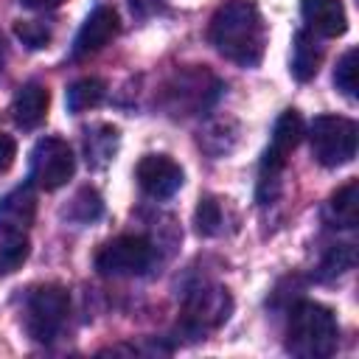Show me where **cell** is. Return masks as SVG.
<instances>
[{"mask_svg": "<svg viewBox=\"0 0 359 359\" xmlns=\"http://www.w3.org/2000/svg\"><path fill=\"white\" fill-rule=\"evenodd\" d=\"M339 328L331 309L303 300L292 309L286 325V351L300 359H325L337 351Z\"/></svg>", "mask_w": 359, "mask_h": 359, "instance_id": "obj_2", "label": "cell"}, {"mask_svg": "<svg viewBox=\"0 0 359 359\" xmlns=\"http://www.w3.org/2000/svg\"><path fill=\"white\" fill-rule=\"evenodd\" d=\"M196 230L202 236H216L222 230V208H219L216 199H210V196L199 199V205H196Z\"/></svg>", "mask_w": 359, "mask_h": 359, "instance_id": "obj_21", "label": "cell"}, {"mask_svg": "<svg viewBox=\"0 0 359 359\" xmlns=\"http://www.w3.org/2000/svg\"><path fill=\"white\" fill-rule=\"evenodd\" d=\"M107 95V84L95 76H87V79H79L67 87V109L70 112H87L93 107H98Z\"/></svg>", "mask_w": 359, "mask_h": 359, "instance_id": "obj_18", "label": "cell"}, {"mask_svg": "<svg viewBox=\"0 0 359 359\" xmlns=\"http://www.w3.org/2000/svg\"><path fill=\"white\" fill-rule=\"evenodd\" d=\"M356 123L342 115H317L309 126L311 154L320 165L337 168L356 157Z\"/></svg>", "mask_w": 359, "mask_h": 359, "instance_id": "obj_4", "label": "cell"}, {"mask_svg": "<svg viewBox=\"0 0 359 359\" xmlns=\"http://www.w3.org/2000/svg\"><path fill=\"white\" fill-rule=\"evenodd\" d=\"M101 213H104V202H101L98 191H93V188H81V191L70 199V205H67V210H65V216H67L70 222H79V224L95 222Z\"/></svg>", "mask_w": 359, "mask_h": 359, "instance_id": "obj_19", "label": "cell"}, {"mask_svg": "<svg viewBox=\"0 0 359 359\" xmlns=\"http://www.w3.org/2000/svg\"><path fill=\"white\" fill-rule=\"evenodd\" d=\"M48 101H50V95L39 81L22 84L17 90V95H14V101H11L14 123L22 126V129H36L48 115Z\"/></svg>", "mask_w": 359, "mask_h": 359, "instance_id": "obj_13", "label": "cell"}, {"mask_svg": "<svg viewBox=\"0 0 359 359\" xmlns=\"http://www.w3.org/2000/svg\"><path fill=\"white\" fill-rule=\"evenodd\" d=\"M356 59L359 53L351 48L339 62H337V70H334V84L342 95L348 98H356Z\"/></svg>", "mask_w": 359, "mask_h": 359, "instance_id": "obj_20", "label": "cell"}, {"mask_svg": "<svg viewBox=\"0 0 359 359\" xmlns=\"http://www.w3.org/2000/svg\"><path fill=\"white\" fill-rule=\"evenodd\" d=\"M303 137V121L294 109L280 112V118L272 126V140L264 151L261 160V171H258V199L266 205L269 199H275L278 194V182H280V171L286 165V157L294 151V146Z\"/></svg>", "mask_w": 359, "mask_h": 359, "instance_id": "obj_3", "label": "cell"}, {"mask_svg": "<svg viewBox=\"0 0 359 359\" xmlns=\"http://www.w3.org/2000/svg\"><path fill=\"white\" fill-rule=\"evenodd\" d=\"M135 177L137 185L154 199H168L182 188V168L165 154H146L137 163Z\"/></svg>", "mask_w": 359, "mask_h": 359, "instance_id": "obj_9", "label": "cell"}, {"mask_svg": "<svg viewBox=\"0 0 359 359\" xmlns=\"http://www.w3.org/2000/svg\"><path fill=\"white\" fill-rule=\"evenodd\" d=\"M20 3L28 8H56L62 0H20Z\"/></svg>", "mask_w": 359, "mask_h": 359, "instance_id": "obj_25", "label": "cell"}, {"mask_svg": "<svg viewBox=\"0 0 359 359\" xmlns=\"http://www.w3.org/2000/svg\"><path fill=\"white\" fill-rule=\"evenodd\" d=\"M67 311H70V297L62 286L56 283H45V286H36L28 300H25V314H22V323H25V331L34 342H53L59 337V331L65 328V320H67Z\"/></svg>", "mask_w": 359, "mask_h": 359, "instance_id": "obj_5", "label": "cell"}, {"mask_svg": "<svg viewBox=\"0 0 359 359\" xmlns=\"http://www.w3.org/2000/svg\"><path fill=\"white\" fill-rule=\"evenodd\" d=\"M14 31H17V36L22 39V45H28V48H34V50H36V48H45V45L50 42V28L42 25V22H36V20L17 22Z\"/></svg>", "mask_w": 359, "mask_h": 359, "instance_id": "obj_22", "label": "cell"}, {"mask_svg": "<svg viewBox=\"0 0 359 359\" xmlns=\"http://www.w3.org/2000/svg\"><path fill=\"white\" fill-rule=\"evenodd\" d=\"M320 62H323V45L317 42L314 31H297L292 45V76L297 81H309L317 76Z\"/></svg>", "mask_w": 359, "mask_h": 359, "instance_id": "obj_14", "label": "cell"}, {"mask_svg": "<svg viewBox=\"0 0 359 359\" xmlns=\"http://www.w3.org/2000/svg\"><path fill=\"white\" fill-rule=\"evenodd\" d=\"M36 213V196L31 191V185H17L14 191H8L0 199V222L14 224V227H28L34 222Z\"/></svg>", "mask_w": 359, "mask_h": 359, "instance_id": "obj_16", "label": "cell"}, {"mask_svg": "<svg viewBox=\"0 0 359 359\" xmlns=\"http://www.w3.org/2000/svg\"><path fill=\"white\" fill-rule=\"evenodd\" d=\"M210 42L224 59L241 67H255L264 56L266 42V28L258 6L252 0H227L224 6H219L210 20Z\"/></svg>", "mask_w": 359, "mask_h": 359, "instance_id": "obj_1", "label": "cell"}, {"mask_svg": "<svg viewBox=\"0 0 359 359\" xmlns=\"http://www.w3.org/2000/svg\"><path fill=\"white\" fill-rule=\"evenodd\" d=\"M213 76L208 70H185V73H177L174 84L168 87V95L174 98L171 109H199L205 104L213 101L216 95V87L219 84H210L205 87V81H210Z\"/></svg>", "mask_w": 359, "mask_h": 359, "instance_id": "obj_11", "label": "cell"}, {"mask_svg": "<svg viewBox=\"0 0 359 359\" xmlns=\"http://www.w3.org/2000/svg\"><path fill=\"white\" fill-rule=\"evenodd\" d=\"M151 258L154 250L146 238L118 236L95 252V269L107 278H132V275H143L151 266Z\"/></svg>", "mask_w": 359, "mask_h": 359, "instance_id": "obj_6", "label": "cell"}, {"mask_svg": "<svg viewBox=\"0 0 359 359\" xmlns=\"http://www.w3.org/2000/svg\"><path fill=\"white\" fill-rule=\"evenodd\" d=\"M73 171H76V157L62 137L36 140L31 151V182L34 185L45 191H56L73 177Z\"/></svg>", "mask_w": 359, "mask_h": 359, "instance_id": "obj_7", "label": "cell"}, {"mask_svg": "<svg viewBox=\"0 0 359 359\" xmlns=\"http://www.w3.org/2000/svg\"><path fill=\"white\" fill-rule=\"evenodd\" d=\"M115 34H118V14H115V8L112 6H95L90 11V17L84 20V25L79 28V34H76L73 56L84 59V56L98 53Z\"/></svg>", "mask_w": 359, "mask_h": 359, "instance_id": "obj_10", "label": "cell"}, {"mask_svg": "<svg viewBox=\"0 0 359 359\" xmlns=\"http://www.w3.org/2000/svg\"><path fill=\"white\" fill-rule=\"evenodd\" d=\"M328 219H331L334 227H345V230L356 227V222H359V182L356 180L345 182L331 196V202H328Z\"/></svg>", "mask_w": 359, "mask_h": 359, "instance_id": "obj_17", "label": "cell"}, {"mask_svg": "<svg viewBox=\"0 0 359 359\" xmlns=\"http://www.w3.org/2000/svg\"><path fill=\"white\" fill-rule=\"evenodd\" d=\"M300 14L309 22V28L320 36H339L348 28L342 0H303Z\"/></svg>", "mask_w": 359, "mask_h": 359, "instance_id": "obj_12", "label": "cell"}, {"mask_svg": "<svg viewBox=\"0 0 359 359\" xmlns=\"http://www.w3.org/2000/svg\"><path fill=\"white\" fill-rule=\"evenodd\" d=\"M351 264H353V250H351V244H339L337 250H331V255H328V261L323 264V269H325V275H334V272L348 269Z\"/></svg>", "mask_w": 359, "mask_h": 359, "instance_id": "obj_23", "label": "cell"}, {"mask_svg": "<svg viewBox=\"0 0 359 359\" xmlns=\"http://www.w3.org/2000/svg\"><path fill=\"white\" fill-rule=\"evenodd\" d=\"M3 67H6V42L0 36V73H3Z\"/></svg>", "mask_w": 359, "mask_h": 359, "instance_id": "obj_26", "label": "cell"}, {"mask_svg": "<svg viewBox=\"0 0 359 359\" xmlns=\"http://www.w3.org/2000/svg\"><path fill=\"white\" fill-rule=\"evenodd\" d=\"M230 309H233V300L227 294V289L222 286H202V289H194L185 300V325L194 331V334H205L210 328H219L227 317H230Z\"/></svg>", "mask_w": 359, "mask_h": 359, "instance_id": "obj_8", "label": "cell"}, {"mask_svg": "<svg viewBox=\"0 0 359 359\" xmlns=\"http://www.w3.org/2000/svg\"><path fill=\"white\" fill-rule=\"evenodd\" d=\"M28 250H31V241H28L25 230L0 222V275L17 272L25 264Z\"/></svg>", "mask_w": 359, "mask_h": 359, "instance_id": "obj_15", "label": "cell"}, {"mask_svg": "<svg viewBox=\"0 0 359 359\" xmlns=\"http://www.w3.org/2000/svg\"><path fill=\"white\" fill-rule=\"evenodd\" d=\"M14 140L8 135H0V171H6L14 163Z\"/></svg>", "mask_w": 359, "mask_h": 359, "instance_id": "obj_24", "label": "cell"}]
</instances>
